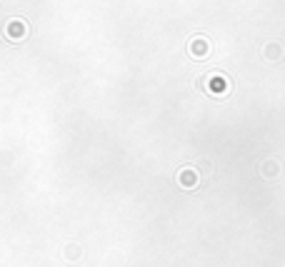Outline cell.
Returning a JSON list of instances; mask_svg holds the SVG:
<instances>
[{
	"label": "cell",
	"instance_id": "1",
	"mask_svg": "<svg viewBox=\"0 0 285 267\" xmlns=\"http://www.w3.org/2000/svg\"><path fill=\"white\" fill-rule=\"evenodd\" d=\"M5 35H8L10 40H25V35H28V25H25V20L13 18V20L5 25Z\"/></svg>",
	"mask_w": 285,
	"mask_h": 267
},
{
	"label": "cell",
	"instance_id": "2",
	"mask_svg": "<svg viewBox=\"0 0 285 267\" xmlns=\"http://www.w3.org/2000/svg\"><path fill=\"white\" fill-rule=\"evenodd\" d=\"M263 55H265V60H270V62H278V60L283 58V45L280 43H268L263 48Z\"/></svg>",
	"mask_w": 285,
	"mask_h": 267
},
{
	"label": "cell",
	"instance_id": "3",
	"mask_svg": "<svg viewBox=\"0 0 285 267\" xmlns=\"http://www.w3.org/2000/svg\"><path fill=\"white\" fill-rule=\"evenodd\" d=\"M190 50H193L195 58H203L205 53H210V43H208L205 38H195V40L190 43Z\"/></svg>",
	"mask_w": 285,
	"mask_h": 267
},
{
	"label": "cell",
	"instance_id": "4",
	"mask_svg": "<svg viewBox=\"0 0 285 267\" xmlns=\"http://www.w3.org/2000/svg\"><path fill=\"white\" fill-rule=\"evenodd\" d=\"M278 170H280V165H278V160H265L263 165H260V173H263V178H278Z\"/></svg>",
	"mask_w": 285,
	"mask_h": 267
},
{
	"label": "cell",
	"instance_id": "5",
	"mask_svg": "<svg viewBox=\"0 0 285 267\" xmlns=\"http://www.w3.org/2000/svg\"><path fill=\"white\" fill-rule=\"evenodd\" d=\"M180 185H183V187H188V190H193V187H195V168H190V170H188V168H185V170H183V173H180Z\"/></svg>",
	"mask_w": 285,
	"mask_h": 267
},
{
	"label": "cell",
	"instance_id": "6",
	"mask_svg": "<svg viewBox=\"0 0 285 267\" xmlns=\"http://www.w3.org/2000/svg\"><path fill=\"white\" fill-rule=\"evenodd\" d=\"M70 260H75V257H80V247L78 245H68V252H65Z\"/></svg>",
	"mask_w": 285,
	"mask_h": 267
},
{
	"label": "cell",
	"instance_id": "7",
	"mask_svg": "<svg viewBox=\"0 0 285 267\" xmlns=\"http://www.w3.org/2000/svg\"><path fill=\"white\" fill-rule=\"evenodd\" d=\"M198 168H200V173H210V168H213V165H210V160H200Z\"/></svg>",
	"mask_w": 285,
	"mask_h": 267
}]
</instances>
